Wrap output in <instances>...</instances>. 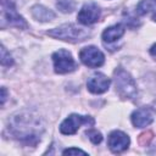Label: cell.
<instances>
[{"label": "cell", "instance_id": "6da1fadb", "mask_svg": "<svg viewBox=\"0 0 156 156\" xmlns=\"http://www.w3.org/2000/svg\"><path fill=\"white\" fill-rule=\"evenodd\" d=\"M113 80H115V88L118 95L123 99H134L138 94L136 84L132 76L124 71L123 68L118 67L113 72Z\"/></svg>", "mask_w": 156, "mask_h": 156}, {"label": "cell", "instance_id": "7a4b0ae2", "mask_svg": "<svg viewBox=\"0 0 156 156\" xmlns=\"http://www.w3.org/2000/svg\"><path fill=\"white\" fill-rule=\"evenodd\" d=\"M48 34L50 37L54 38H58L66 41H71V43H77V41H82L85 38L89 37V32L83 29V28H78L74 24H63L60 26L58 28L51 29L48 32Z\"/></svg>", "mask_w": 156, "mask_h": 156}, {"label": "cell", "instance_id": "3957f363", "mask_svg": "<svg viewBox=\"0 0 156 156\" xmlns=\"http://www.w3.org/2000/svg\"><path fill=\"white\" fill-rule=\"evenodd\" d=\"M15 26L18 28H26L27 23L22 16H20L10 0H1V26Z\"/></svg>", "mask_w": 156, "mask_h": 156}, {"label": "cell", "instance_id": "277c9868", "mask_svg": "<svg viewBox=\"0 0 156 156\" xmlns=\"http://www.w3.org/2000/svg\"><path fill=\"white\" fill-rule=\"evenodd\" d=\"M52 61H54V68L56 73H68L72 72L76 68V62L72 57V55L65 50L60 49L52 54Z\"/></svg>", "mask_w": 156, "mask_h": 156}, {"label": "cell", "instance_id": "5b68a950", "mask_svg": "<svg viewBox=\"0 0 156 156\" xmlns=\"http://www.w3.org/2000/svg\"><path fill=\"white\" fill-rule=\"evenodd\" d=\"M82 124H94V119L91 117H88V116H82V115H77V113H73L71 116H68L60 126V130L62 134H66V135H71V134H74L79 127Z\"/></svg>", "mask_w": 156, "mask_h": 156}, {"label": "cell", "instance_id": "8992f818", "mask_svg": "<svg viewBox=\"0 0 156 156\" xmlns=\"http://www.w3.org/2000/svg\"><path fill=\"white\" fill-rule=\"evenodd\" d=\"M79 58L80 61L88 66V67H100L102 66L104 61H105V56L104 54L95 46H87L83 48L79 52Z\"/></svg>", "mask_w": 156, "mask_h": 156}, {"label": "cell", "instance_id": "52a82bcc", "mask_svg": "<svg viewBox=\"0 0 156 156\" xmlns=\"http://www.w3.org/2000/svg\"><path fill=\"white\" fill-rule=\"evenodd\" d=\"M100 18V9L96 4L94 2H89V4H85L79 13H78V21L79 23L84 24V26H88V24H93L95 23Z\"/></svg>", "mask_w": 156, "mask_h": 156}, {"label": "cell", "instance_id": "ba28073f", "mask_svg": "<svg viewBox=\"0 0 156 156\" xmlns=\"http://www.w3.org/2000/svg\"><path fill=\"white\" fill-rule=\"evenodd\" d=\"M129 141H130L129 136L126 133H123L121 130H113L108 135L107 144L112 152H122L128 147Z\"/></svg>", "mask_w": 156, "mask_h": 156}, {"label": "cell", "instance_id": "9c48e42d", "mask_svg": "<svg viewBox=\"0 0 156 156\" xmlns=\"http://www.w3.org/2000/svg\"><path fill=\"white\" fill-rule=\"evenodd\" d=\"M110 83H111L110 78H107L105 74L95 73L88 79L87 87H88V90L91 91L93 94H101L108 89Z\"/></svg>", "mask_w": 156, "mask_h": 156}, {"label": "cell", "instance_id": "30bf717a", "mask_svg": "<svg viewBox=\"0 0 156 156\" xmlns=\"http://www.w3.org/2000/svg\"><path fill=\"white\" fill-rule=\"evenodd\" d=\"M154 121L152 112L147 107H140L132 113V123L138 128H144Z\"/></svg>", "mask_w": 156, "mask_h": 156}, {"label": "cell", "instance_id": "8fae6325", "mask_svg": "<svg viewBox=\"0 0 156 156\" xmlns=\"http://www.w3.org/2000/svg\"><path fill=\"white\" fill-rule=\"evenodd\" d=\"M123 34H124V27L122 24H115L104 30L102 40L105 43H113V41L118 40Z\"/></svg>", "mask_w": 156, "mask_h": 156}, {"label": "cell", "instance_id": "7c38bea8", "mask_svg": "<svg viewBox=\"0 0 156 156\" xmlns=\"http://www.w3.org/2000/svg\"><path fill=\"white\" fill-rule=\"evenodd\" d=\"M32 13H33L34 18H37L38 21H43V22L50 21L55 17V13L51 10H49V9H46L41 5H35L32 9Z\"/></svg>", "mask_w": 156, "mask_h": 156}, {"label": "cell", "instance_id": "4fadbf2b", "mask_svg": "<svg viewBox=\"0 0 156 156\" xmlns=\"http://www.w3.org/2000/svg\"><path fill=\"white\" fill-rule=\"evenodd\" d=\"M154 9H156V0H141L136 6V13L146 15Z\"/></svg>", "mask_w": 156, "mask_h": 156}, {"label": "cell", "instance_id": "5bb4252c", "mask_svg": "<svg viewBox=\"0 0 156 156\" xmlns=\"http://www.w3.org/2000/svg\"><path fill=\"white\" fill-rule=\"evenodd\" d=\"M85 134L89 136V139L91 140L93 144H100L102 140V135L100 132H98L96 129H89L85 132Z\"/></svg>", "mask_w": 156, "mask_h": 156}, {"label": "cell", "instance_id": "9a60e30c", "mask_svg": "<svg viewBox=\"0 0 156 156\" xmlns=\"http://www.w3.org/2000/svg\"><path fill=\"white\" fill-rule=\"evenodd\" d=\"M57 7L62 12H71L74 7V2L72 0H60L57 1Z\"/></svg>", "mask_w": 156, "mask_h": 156}, {"label": "cell", "instance_id": "2e32d148", "mask_svg": "<svg viewBox=\"0 0 156 156\" xmlns=\"http://www.w3.org/2000/svg\"><path fill=\"white\" fill-rule=\"evenodd\" d=\"M13 63V60L11 57V55L6 51V49L4 46H1V65L2 66H11Z\"/></svg>", "mask_w": 156, "mask_h": 156}, {"label": "cell", "instance_id": "e0dca14e", "mask_svg": "<svg viewBox=\"0 0 156 156\" xmlns=\"http://www.w3.org/2000/svg\"><path fill=\"white\" fill-rule=\"evenodd\" d=\"M65 155H77V154H82V155H85L87 152L80 150V149H76V147H71V149H66L63 151Z\"/></svg>", "mask_w": 156, "mask_h": 156}, {"label": "cell", "instance_id": "ac0fdd59", "mask_svg": "<svg viewBox=\"0 0 156 156\" xmlns=\"http://www.w3.org/2000/svg\"><path fill=\"white\" fill-rule=\"evenodd\" d=\"M150 54H151V56L156 60V44H154V45L151 46V49H150Z\"/></svg>", "mask_w": 156, "mask_h": 156}, {"label": "cell", "instance_id": "d6986e66", "mask_svg": "<svg viewBox=\"0 0 156 156\" xmlns=\"http://www.w3.org/2000/svg\"><path fill=\"white\" fill-rule=\"evenodd\" d=\"M1 91H2V96H1V104H4V102H5V100H6V89H5V88H1Z\"/></svg>", "mask_w": 156, "mask_h": 156}, {"label": "cell", "instance_id": "ffe728a7", "mask_svg": "<svg viewBox=\"0 0 156 156\" xmlns=\"http://www.w3.org/2000/svg\"><path fill=\"white\" fill-rule=\"evenodd\" d=\"M152 20H154V21H155V22H156V12H155V13H154V15H152Z\"/></svg>", "mask_w": 156, "mask_h": 156}, {"label": "cell", "instance_id": "44dd1931", "mask_svg": "<svg viewBox=\"0 0 156 156\" xmlns=\"http://www.w3.org/2000/svg\"><path fill=\"white\" fill-rule=\"evenodd\" d=\"M154 108H155V110H156V101H155V102H154Z\"/></svg>", "mask_w": 156, "mask_h": 156}]
</instances>
